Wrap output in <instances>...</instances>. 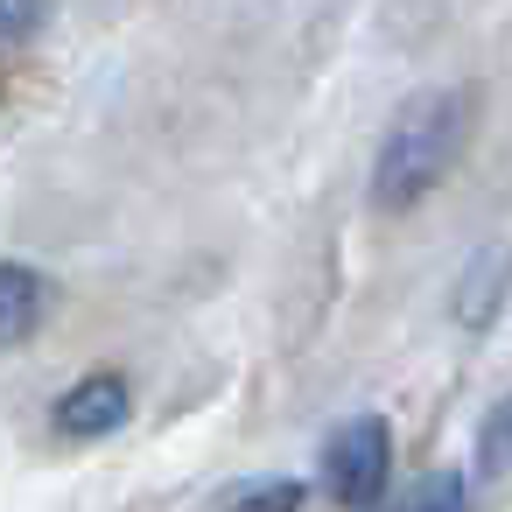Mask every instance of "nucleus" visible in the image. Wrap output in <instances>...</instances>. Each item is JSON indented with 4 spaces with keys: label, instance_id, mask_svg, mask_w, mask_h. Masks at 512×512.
Segmentation results:
<instances>
[{
    "label": "nucleus",
    "instance_id": "nucleus-1",
    "mask_svg": "<svg viewBox=\"0 0 512 512\" xmlns=\"http://www.w3.org/2000/svg\"><path fill=\"white\" fill-rule=\"evenodd\" d=\"M463 141H470V92H456V85L414 92V99L393 113L386 141H379L372 204H379V211H414L428 190H442V176L456 169Z\"/></svg>",
    "mask_w": 512,
    "mask_h": 512
},
{
    "label": "nucleus",
    "instance_id": "nucleus-2",
    "mask_svg": "<svg viewBox=\"0 0 512 512\" xmlns=\"http://www.w3.org/2000/svg\"><path fill=\"white\" fill-rule=\"evenodd\" d=\"M386 477H393V428L379 414H351L330 442H323V484L337 505H379L386 498Z\"/></svg>",
    "mask_w": 512,
    "mask_h": 512
},
{
    "label": "nucleus",
    "instance_id": "nucleus-3",
    "mask_svg": "<svg viewBox=\"0 0 512 512\" xmlns=\"http://www.w3.org/2000/svg\"><path fill=\"white\" fill-rule=\"evenodd\" d=\"M127 379L120 372H92V379H78L64 400H57V435H71V442H99V435H113L120 421H127Z\"/></svg>",
    "mask_w": 512,
    "mask_h": 512
},
{
    "label": "nucleus",
    "instance_id": "nucleus-4",
    "mask_svg": "<svg viewBox=\"0 0 512 512\" xmlns=\"http://www.w3.org/2000/svg\"><path fill=\"white\" fill-rule=\"evenodd\" d=\"M43 309H50V281L22 260H0V351L29 344L43 330Z\"/></svg>",
    "mask_w": 512,
    "mask_h": 512
},
{
    "label": "nucleus",
    "instance_id": "nucleus-5",
    "mask_svg": "<svg viewBox=\"0 0 512 512\" xmlns=\"http://www.w3.org/2000/svg\"><path fill=\"white\" fill-rule=\"evenodd\" d=\"M498 288H505V253L491 246V253H477V260H470V274H463L456 323H463V330H484V323H491V309H498Z\"/></svg>",
    "mask_w": 512,
    "mask_h": 512
},
{
    "label": "nucleus",
    "instance_id": "nucleus-6",
    "mask_svg": "<svg viewBox=\"0 0 512 512\" xmlns=\"http://www.w3.org/2000/svg\"><path fill=\"white\" fill-rule=\"evenodd\" d=\"M211 512H302V484H295V477H246V484H232Z\"/></svg>",
    "mask_w": 512,
    "mask_h": 512
},
{
    "label": "nucleus",
    "instance_id": "nucleus-7",
    "mask_svg": "<svg viewBox=\"0 0 512 512\" xmlns=\"http://www.w3.org/2000/svg\"><path fill=\"white\" fill-rule=\"evenodd\" d=\"M386 512H463V477H456V470H428V477H414Z\"/></svg>",
    "mask_w": 512,
    "mask_h": 512
},
{
    "label": "nucleus",
    "instance_id": "nucleus-8",
    "mask_svg": "<svg viewBox=\"0 0 512 512\" xmlns=\"http://www.w3.org/2000/svg\"><path fill=\"white\" fill-rule=\"evenodd\" d=\"M50 22V0H0V50H22Z\"/></svg>",
    "mask_w": 512,
    "mask_h": 512
}]
</instances>
